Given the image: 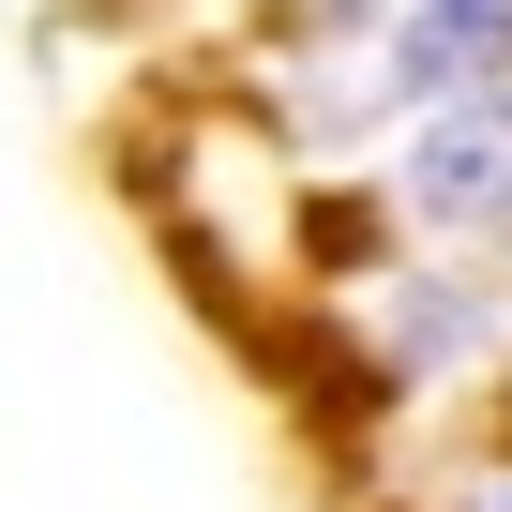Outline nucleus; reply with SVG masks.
<instances>
[{"mask_svg": "<svg viewBox=\"0 0 512 512\" xmlns=\"http://www.w3.org/2000/svg\"><path fill=\"white\" fill-rule=\"evenodd\" d=\"M437 16H512V0H437Z\"/></svg>", "mask_w": 512, "mask_h": 512, "instance_id": "obj_1", "label": "nucleus"}]
</instances>
